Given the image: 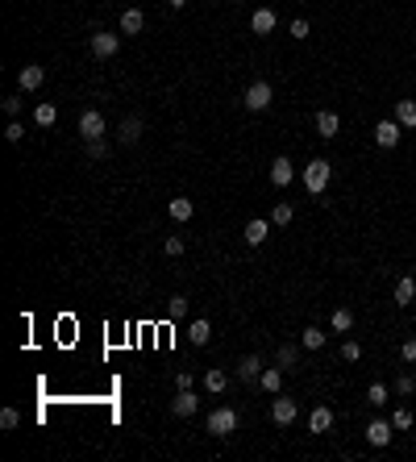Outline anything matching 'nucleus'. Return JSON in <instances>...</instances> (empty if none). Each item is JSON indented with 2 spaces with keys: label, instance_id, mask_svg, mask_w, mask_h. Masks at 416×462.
<instances>
[{
  "label": "nucleus",
  "instance_id": "1",
  "mask_svg": "<svg viewBox=\"0 0 416 462\" xmlns=\"http://www.w3.org/2000/svg\"><path fill=\"white\" fill-rule=\"evenodd\" d=\"M204 429L213 433V437H229V433H237V408H229V404L213 408V413H208V421H204Z\"/></svg>",
  "mask_w": 416,
  "mask_h": 462
},
{
  "label": "nucleus",
  "instance_id": "2",
  "mask_svg": "<svg viewBox=\"0 0 416 462\" xmlns=\"http://www.w3.org/2000/svg\"><path fill=\"white\" fill-rule=\"evenodd\" d=\"M242 105H246L250 113H267V109L275 105V88H271L267 79H254V84L246 88V96H242Z\"/></svg>",
  "mask_w": 416,
  "mask_h": 462
},
{
  "label": "nucleus",
  "instance_id": "3",
  "mask_svg": "<svg viewBox=\"0 0 416 462\" xmlns=\"http://www.w3.org/2000/svg\"><path fill=\"white\" fill-rule=\"evenodd\" d=\"M329 179H333V167H329L325 159H312V163L304 167V188H308L312 196H325Z\"/></svg>",
  "mask_w": 416,
  "mask_h": 462
},
{
  "label": "nucleus",
  "instance_id": "4",
  "mask_svg": "<svg viewBox=\"0 0 416 462\" xmlns=\"http://www.w3.org/2000/svg\"><path fill=\"white\" fill-rule=\"evenodd\" d=\"M88 46H92V59H113L117 50H121V34H109V29H92Z\"/></svg>",
  "mask_w": 416,
  "mask_h": 462
},
{
  "label": "nucleus",
  "instance_id": "5",
  "mask_svg": "<svg viewBox=\"0 0 416 462\" xmlns=\"http://www.w3.org/2000/svg\"><path fill=\"white\" fill-rule=\"evenodd\" d=\"M104 129H109V125H104V113H100V109H83V113H79V138H83V142L104 138Z\"/></svg>",
  "mask_w": 416,
  "mask_h": 462
},
{
  "label": "nucleus",
  "instance_id": "6",
  "mask_svg": "<svg viewBox=\"0 0 416 462\" xmlns=\"http://www.w3.org/2000/svg\"><path fill=\"white\" fill-rule=\"evenodd\" d=\"M400 138H404V125H400L395 117H383V121L375 125V146H383V150H395V146H400Z\"/></svg>",
  "mask_w": 416,
  "mask_h": 462
},
{
  "label": "nucleus",
  "instance_id": "7",
  "mask_svg": "<svg viewBox=\"0 0 416 462\" xmlns=\"http://www.w3.org/2000/svg\"><path fill=\"white\" fill-rule=\"evenodd\" d=\"M391 429H395V425H391L387 417H375V421L367 425V441H371L375 450H387V446H391V437H395Z\"/></svg>",
  "mask_w": 416,
  "mask_h": 462
},
{
  "label": "nucleus",
  "instance_id": "8",
  "mask_svg": "<svg viewBox=\"0 0 416 462\" xmlns=\"http://www.w3.org/2000/svg\"><path fill=\"white\" fill-rule=\"evenodd\" d=\"M296 417H300L296 400H287V396H275V404H271V421L287 429V425H296Z\"/></svg>",
  "mask_w": 416,
  "mask_h": 462
},
{
  "label": "nucleus",
  "instance_id": "9",
  "mask_svg": "<svg viewBox=\"0 0 416 462\" xmlns=\"http://www.w3.org/2000/svg\"><path fill=\"white\" fill-rule=\"evenodd\" d=\"M283 375H287V371H283L279 363H275V367H263V375H258V383H254V387H258V392H267V396H279V392H283Z\"/></svg>",
  "mask_w": 416,
  "mask_h": 462
},
{
  "label": "nucleus",
  "instance_id": "10",
  "mask_svg": "<svg viewBox=\"0 0 416 462\" xmlns=\"http://www.w3.org/2000/svg\"><path fill=\"white\" fill-rule=\"evenodd\" d=\"M46 84V67H38V63H25L21 71H17V88L21 92H38Z\"/></svg>",
  "mask_w": 416,
  "mask_h": 462
},
{
  "label": "nucleus",
  "instance_id": "11",
  "mask_svg": "<svg viewBox=\"0 0 416 462\" xmlns=\"http://www.w3.org/2000/svg\"><path fill=\"white\" fill-rule=\"evenodd\" d=\"M275 25H279L275 9H254V13H250V29H254L258 38H267V34H275Z\"/></svg>",
  "mask_w": 416,
  "mask_h": 462
},
{
  "label": "nucleus",
  "instance_id": "12",
  "mask_svg": "<svg viewBox=\"0 0 416 462\" xmlns=\"http://www.w3.org/2000/svg\"><path fill=\"white\" fill-rule=\"evenodd\" d=\"M333 429V408L329 404H317L308 413V433H329Z\"/></svg>",
  "mask_w": 416,
  "mask_h": 462
},
{
  "label": "nucleus",
  "instance_id": "13",
  "mask_svg": "<svg viewBox=\"0 0 416 462\" xmlns=\"http://www.w3.org/2000/svg\"><path fill=\"white\" fill-rule=\"evenodd\" d=\"M242 238H246L250 246H263V242L271 238V221H263V217H254V221H246V229H242Z\"/></svg>",
  "mask_w": 416,
  "mask_h": 462
},
{
  "label": "nucleus",
  "instance_id": "14",
  "mask_svg": "<svg viewBox=\"0 0 416 462\" xmlns=\"http://www.w3.org/2000/svg\"><path fill=\"white\" fill-rule=\"evenodd\" d=\"M142 133H146V121L133 113V117L121 121V133H117V138H121V146H133V142H142Z\"/></svg>",
  "mask_w": 416,
  "mask_h": 462
},
{
  "label": "nucleus",
  "instance_id": "15",
  "mask_svg": "<svg viewBox=\"0 0 416 462\" xmlns=\"http://www.w3.org/2000/svg\"><path fill=\"white\" fill-rule=\"evenodd\" d=\"M258 375H263V358H258V354H246L242 363H237V379H242V383H258Z\"/></svg>",
  "mask_w": 416,
  "mask_h": 462
},
{
  "label": "nucleus",
  "instance_id": "16",
  "mask_svg": "<svg viewBox=\"0 0 416 462\" xmlns=\"http://www.w3.org/2000/svg\"><path fill=\"white\" fill-rule=\"evenodd\" d=\"M291 175H296L291 159H287V154H279V159L271 163V183H275V188H287V183H291Z\"/></svg>",
  "mask_w": 416,
  "mask_h": 462
},
{
  "label": "nucleus",
  "instance_id": "17",
  "mask_svg": "<svg viewBox=\"0 0 416 462\" xmlns=\"http://www.w3.org/2000/svg\"><path fill=\"white\" fill-rule=\"evenodd\" d=\"M142 29H146V13H142V9H125V13H121V34H125V38H138Z\"/></svg>",
  "mask_w": 416,
  "mask_h": 462
},
{
  "label": "nucleus",
  "instance_id": "18",
  "mask_svg": "<svg viewBox=\"0 0 416 462\" xmlns=\"http://www.w3.org/2000/svg\"><path fill=\"white\" fill-rule=\"evenodd\" d=\"M317 133H321L325 142H329V138H337V133H341V117H337V113H329V109H321V113H317Z\"/></svg>",
  "mask_w": 416,
  "mask_h": 462
},
{
  "label": "nucleus",
  "instance_id": "19",
  "mask_svg": "<svg viewBox=\"0 0 416 462\" xmlns=\"http://www.w3.org/2000/svg\"><path fill=\"white\" fill-rule=\"evenodd\" d=\"M196 408H200L196 392H179V396L171 400V413H175V417H196Z\"/></svg>",
  "mask_w": 416,
  "mask_h": 462
},
{
  "label": "nucleus",
  "instance_id": "20",
  "mask_svg": "<svg viewBox=\"0 0 416 462\" xmlns=\"http://www.w3.org/2000/svg\"><path fill=\"white\" fill-rule=\"evenodd\" d=\"M167 213H171V221H179V225H183V221H192V213H196V204H192L187 196H175V200L167 204Z\"/></svg>",
  "mask_w": 416,
  "mask_h": 462
},
{
  "label": "nucleus",
  "instance_id": "21",
  "mask_svg": "<svg viewBox=\"0 0 416 462\" xmlns=\"http://www.w3.org/2000/svg\"><path fill=\"white\" fill-rule=\"evenodd\" d=\"M275 363H279L283 371H296V367H300V346H291V342H283V346L275 350Z\"/></svg>",
  "mask_w": 416,
  "mask_h": 462
},
{
  "label": "nucleus",
  "instance_id": "22",
  "mask_svg": "<svg viewBox=\"0 0 416 462\" xmlns=\"http://www.w3.org/2000/svg\"><path fill=\"white\" fill-rule=\"evenodd\" d=\"M391 300H395V304H412V300H416V279H412V275L395 279V287H391Z\"/></svg>",
  "mask_w": 416,
  "mask_h": 462
},
{
  "label": "nucleus",
  "instance_id": "23",
  "mask_svg": "<svg viewBox=\"0 0 416 462\" xmlns=\"http://www.w3.org/2000/svg\"><path fill=\"white\" fill-rule=\"evenodd\" d=\"M395 121L404 129H416V100H395Z\"/></svg>",
  "mask_w": 416,
  "mask_h": 462
},
{
  "label": "nucleus",
  "instance_id": "24",
  "mask_svg": "<svg viewBox=\"0 0 416 462\" xmlns=\"http://www.w3.org/2000/svg\"><path fill=\"white\" fill-rule=\"evenodd\" d=\"M300 346H304V350H325V329H321V325H308V329L300 333Z\"/></svg>",
  "mask_w": 416,
  "mask_h": 462
},
{
  "label": "nucleus",
  "instance_id": "25",
  "mask_svg": "<svg viewBox=\"0 0 416 462\" xmlns=\"http://www.w3.org/2000/svg\"><path fill=\"white\" fill-rule=\"evenodd\" d=\"M367 404H371V408H387V404H391V387H387V383H371V387H367Z\"/></svg>",
  "mask_w": 416,
  "mask_h": 462
},
{
  "label": "nucleus",
  "instance_id": "26",
  "mask_svg": "<svg viewBox=\"0 0 416 462\" xmlns=\"http://www.w3.org/2000/svg\"><path fill=\"white\" fill-rule=\"evenodd\" d=\"M204 387H208V392H213V396H221V392L229 387V375H225L221 367H213V371H208V375H204Z\"/></svg>",
  "mask_w": 416,
  "mask_h": 462
},
{
  "label": "nucleus",
  "instance_id": "27",
  "mask_svg": "<svg viewBox=\"0 0 416 462\" xmlns=\"http://www.w3.org/2000/svg\"><path fill=\"white\" fill-rule=\"evenodd\" d=\"M329 329L333 333H350L354 329V313H350V308H337V313L329 317Z\"/></svg>",
  "mask_w": 416,
  "mask_h": 462
},
{
  "label": "nucleus",
  "instance_id": "28",
  "mask_svg": "<svg viewBox=\"0 0 416 462\" xmlns=\"http://www.w3.org/2000/svg\"><path fill=\"white\" fill-rule=\"evenodd\" d=\"M291 217H296V209H291L287 200H279L275 209H271V225H291Z\"/></svg>",
  "mask_w": 416,
  "mask_h": 462
},
{
  "label": "nucleus",
  "instance_id": "29",
  "mask_svg": "<svg viewBox=\"0 0 416 462\" xmlns=\"http://www.w3.org/2000/svg\"><path fill=\"white\" fill-rule=\"evenodd\" d=\"M208 337H213V325H208L204 317L192 321V346H208Z\"/></svg>",
  "mask_w": 416,
  "mask_h": 462
},
{
  "label": "nucleus",
  "instance_id": "30",
  "mask_svg": "<svg viewBox=\"0 0 416 462\" xmlns=\"http://www.w3.org/2000/svg\"><path fill=\"white\" fill-rule=\"evenodd\" d=\"M34 121H38L42 129L55 125V121H59V109H55V105H38V109H34Z\"/></svg>",
  "mask_w": 416,
  "mask_h": 462
},
{
  "label": "nucleus",
  "instance_id": "31",
  "mask_svg": "<svg viewBox=\"0 0 416 462\" xmlns=\"http://www.w3.org/2000/svg\"><path fill=\"white\" fill-rule=\"evenodd\" d=\"M167 317H171V321H183V317H187V296H171V300H167Z\"/></svg>",
  "mask_w": 416,
  "mask_h": 462
},
{
  "label": "nucleus",
  "instance_id": "32",
  "mask_svg": "<svg viewBox=\"0 0 416 462\" xmlns=\"http://www.w3.org/2000/svg\"><path fill=\"white\" fill-rule=\"evenodd\" d=\"M412 408H395V413H391V425H395V433H404V429H412Z\"/></svg>",
  "mask_w": 416,
  "mask_h": 462
},
{
  "label": "nucleus",
  "instance_id": "33",
  "mask_svg": "<svg viewBox=\"0 0 416 462\" xmlns=\"http://www.w3.org/2000/svg\"><path fill=\"white\" fill-rule=\"evenodd\" d=\"M83 154H88L92 163H100L104 154H109V146H104V138H96V142H83Z\"/></svg>",
  "mask_w": 416,
  "mask_h": 462
},
{
  "label": "nucleus",
  "instance_id": "34",
  "mask_svg": "<svg viewBox=\"0 0 416 462\" xmlns=\"http://www.w3.org/2000/svg\"><path fill=\"white\" fill-rule=\"evenodd\" d=\"M341 358H346V363H358V358H362V342L346 337V346H341Z\"/></svg>",
  "mask_w": 416,
  "mask_h": 462
},
{
  "label": "nucleus",
  "instance_id": "35",
  "mask_svg": "<svg viewBox=\"0 0 416 462\" xmlns=\"http://www.w3.org/2000/svg\"><path fill=\"white\" fill-rule=\"evenodd\" d=\"M183 246H187V242H183V238H179V233H171V238H167V242H163V250H167V254H171V259H179V254H183Z\"/></svg>",
  "mask_w": 416,
  "mask_h": 462
},
{
  "label": "nucleus",
  "instance_id": "36",
  "mask_svg": "<svg viewBox=\"0 0 416 462\" xmlns=\"http://www.w3.org/2000/svg\"><path fill=\"white\" fill-rule=\"evenodd\" d=\"M21 425V413L17 408H5V413H0V429H17Z\"/></svg>",
  "mask_w": 416,
  "mask_h": 462
},
{
  "label": "nucleus",
  "instance_id": "37",
  "mask_svg": "<svg viewBox=\"0 0 416 462\" xmlns=\"http://www.w3.org/2000/svg\"><path fill=\"white\" fill-rule=\"evenodd\" d=\"M412 392H416V379H412V375L404 371V375L395 379V396H412Z\"/></svg>",
  "mask_w": 416,
  "mask_h": 462
},
{
  "label": "nucleus",
  "instance_id": "38",
  "mask_svg": "<svg viewBox=\"0 0 416 462\" xmlns=\"http://www.w3.org/2000/svg\"><path fill=\"white\" fill-rule=\"evenodd\" d=\"M308 34H312V25H308L304 17H296V21H291V38H296V42H304Z\"/></svg>",
  "mask_w": 416,
  "mask_h": 462
},
{
  "label": "nucleus",
  "instance_id": "39",
  "mask_svg": "<svg viewBox=\"0 0 416 462\" xmlns=\"http://www.w3.org/2000/svg\"><path fill=\"white\" fill-rule=\"evenodd\" d=\"M0 109H5L9 117H17L21 113V96H5V100H0Z\"/></svg>",
  "mask_w": 416,
  "mask_h": 462
},
{
  "label": "nucleus",
  "instance_id": "40",
  "mask_svg": "<svg viewBox=\"0 0 416 462\" xmlns=\"http://www.w3.org/2000/svg\"><path fill=\"white\" fill-rule=\"evenodd\" d=\"M5 138H9V142H21V138H25V125L13 117V121H9V129H5Z\"/></svg>",
  "mask_w": 416,
  "mask_h": 462
},
{
  "label": "nucleus",
  "instance_id": "41",
  "mask_svg": "<svg viewBox=\"0 0 416 462\" xmlns=\"http://www.w3.org/2000/svg\"><path fill=\"white\" fill-rule=\"evenodd\" d=\"M400 354H404V363H416V333L404 342V350H400Z\"/></svg>",
  "mask_w": 416,
  "mask_h": 462
},
{
  "label": "nucleus",
  "instance_id": "42",
  "mask_svg": "<svg viewBox=\"0 0 416 462\" xmlns=\"http://www.w3.org/2000/svg\"><path fill=\"white\" fill-rule=\"evenodd\" d=\"M175 387H179V392H192V375H187V371H179V375H175Z\"/></svg>",
  "mask_w": 416,
  "mask_h": 462
},
{
  "label": "nucleus",
  "instance_id": "43",
  "mask_svg": "<svg viewBox=\"0 0 416 462\" xmlns=\"http://www.w3.org/2000/svg\"><path fill=\"white\" fill-rule=\"evenodd\" d=\"M167 5H171V9H183V5H187V0H167Z\"/></svg>",
  "mask_w": 416,
  "mask_h": 462
}]
</instances>
